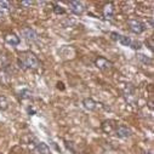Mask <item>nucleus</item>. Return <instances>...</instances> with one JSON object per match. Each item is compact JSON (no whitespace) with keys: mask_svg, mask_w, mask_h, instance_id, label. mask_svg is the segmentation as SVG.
Segmentation results:
<instances>
[{"mask_svg":"<svg viewBox=\"0 0 154 154\" xmlns=\"http://www.w3.org/2000/svg\"><path fill=\"white\" fill-rule=\"evenodd\" d=\"M17 63H18V67L22 70L38 69L40 67V61L38 60V57L30 51L22 52L17 58Z\"/></svg>","mask_w":154,"mask_h":154,"instance_id":"obj_1","label":"nucleus"},{"mask_svg":"<svg viewBox=\"0 0 154 154\" xmlns=\"http://www.w3.org/2000/svg\"><path fill=\"white\" fill-rule=\"evenodd\" d=\"M128 24H129L130 30L132 33H135V34H142L147 29L146 24L143 22L138 21V20H129L128 21Z\"/></svg>","mask_w":154,"mask_h":154,"instance_id":"obj_2","label":"nucleus"},{"mask_svg":"<svg viewBox=\"0 0 154 154\" xmlns=\"http://www.w3.org/2000/svg\"><path fill=\"white\" fill-rule=\"evenodd\" d=\"M110 36H112V39L115 40V42H119L122 45L124 46H130L131 45V39L129 36H125V35H122L119 33H115V32H112L110 33Z\"/></svg>","mask_w":154,"mask_h":154,"instance_id":"obj_3","label":"nucleus"},{"mask_svg":"<svg viewBox=\"0 0 154 154\" xmlns=\"http://www.w3.org/2000/svg\"><path fill=\"white\" fill-rule=\"evenodd\" d=\"M21 34L23 35V38H24L27 42L33 43V42H36V40H38V34H36V32H35L34 29H32V28H23V29L21 30Z\"/></svg>","mask_w":154,"mask_h":154,"instance_id":"obj_4","label":"nucleus"},{"mask_svg":"<svg viewBox=\"0 0 154 154\" xmlns=\"http://www.w3.org/2000/svg\"><path fill=\"white\" fill-rule=\"evenodd\" d=\"M95 66H96L98 69H101V70H109L113 64H112L110 61L106 60L104 57H98V58L95 60Z\"/></svg>","mask_w":154,"mask_h":154,"instance_id":"obj_5","label":"nucleus"},{"mask_svg":"<svg viewBox=\"0 0 154 154\" xmlns=\"http://www.w3.org/2000/svg\"><path fill=\"white\" fill-rule=\"evenodd\" d=\"M115 135L120 138H126V137H130L132 135V131L128 128V126H124V125H119L115 128Z\"/></svg>","mask_w":154,"mask_h":154,"instance_id":"obj_6","label":"nucleus"},{"mask_svg":"<svg viewBox=\"0 0 154 154\" xmlns=\"http://www.w3.org/2000/svg\"><path fill=\"white\" fill-rule=\"evenodd\" d=\"M69 8H70V11L73 14H75V15H82L84 12V10H85L83 3H80V2H70L69 3Z\"/></svg>","mask_w":154,"mask_h":154,"instance_id":"obj_7","label":"nucleus"},{"mask_svg":"<svg viewBox=\"0 0 154 154\" xmlns=\"http://www.w3.org/2000/svg\"><path fill=\"white\" fill-rule=\"evenodd\" d=\"M34 152L38 153V154H49L50 153V149H49V147L45 143L38 142L35 144V147H34Z\"/></svg>","mask_w":154,"mask_h":154,"instance_id":"obj_8","label":"nucleus"},{"mask_svg":"<svg viewBox=\"0 0 154 154\" xmlns=\"http://www.w3.org/2000/svg\"><path fill=\"white\" fill-rule=\"evenodd\" d=\"M124 96L126 98L128 102H130V97H134V100H136V96H135V88L131 85V84H128L125 90H124Z\"/></svg>","mask_w":154,"mask_h":154,"instance_id":"obj_9","label":"nucleus"},{"mask_svg":"<svg viewBox=\"0 0 154 154\" xmlns=\"http://www.w3.org/2000/svg\"><path fill=\"white\" fill-rule=\"evenodd\" d=\"M5 42L11 46H16L20 44V38L16 34H8L5 36Z\"/></svg>","mask_w":154,"mask_h":154,"instance_id":"obj_10","label":"nucleus"},{"mask_svg":"<svg viewBox=\"0 0 154 154\" xmlns=\"http://www.w3.org/2000/svg\"><path fill=\"white\" fill-rule=\"evenodd\" d=\"M83 104H84V107H85L88 110H95V109H96V106H97V103H96L92 98H85V100L83 101Z\"/></svg>","mask_w":154,"mask_h":154,"instance_id":"obj_11","label":"nucleus"},{"mask_svg":"<svg viewBox=\"0 0 154 154\" xmlns=\"http://www.w3.org/2000/svg\"><path fill=\"white\" fill-rule=\"evenodd\" d=\"M103 16L107 20H110L113 17V6H112V4H107L103 8Z\"/></svg>","mask_w":154,"mask_h":154,"instance_id":"obj_12","label":"nucleus"},{"mask_svg":"<svg viewBox=\"0 0 154 154\" xmlns=\"http://www.w3.org/2000/svg\"><path fill=\"white\" fill-rule=\"evenodd\" d=\"M113 123H114L113 120H106V122L102 124V130H103L104 132L109 134V132L113 130V126H114V124H113Z\"/></svg>","mask_w":154,"mask_h":154,"instance_id":"obj_13","label":"nucleus"},{"mask_svg":"<svg viewBox=\"0 0 154 154\" xmlns=\"http://www.w3.org/2000/svg\"><path fill=\"white\" fill-rule=\"evenodd\" d=\"M137 58H138V61H141L143 64H148V66H152V64H153V60H152L150 57H148V56L142 55V54H138V55H137Z\"/></svg>","mask_w":154,"mask_h":154,"instance_id":"obj_14","label":"nucleus"},{"mask_svg":"<svg viewBox=\"0 0 154 154\" xmlns=\"http://www.w3.org/2000/svg\"><path fill=\"white\" fill-rule=\"evenodd\" d=\"M8 108H9V102H8L6 97L0 95V109H2V110H6Z\"/></svg>","mask_w":154,"mask_h":154,"instance_id":"obj_15","label":"nucleus"},{"mask_svg":"<svg viewBox=\"0 0 154 154\" xmlns=\"http://www.w3.org/2000/svg\"><path fill=\"white\" fill-rule=\"evenodd\" d=\"M54 11H55V14H57V15H63V14L66 12L64 9H63L62 6H60V5H57V4L54 5Z\"/></svg>","mask_w":154,"mask_h":154,"instance_id":"obj_16","label":"nucleus"},{"mask_svg":"<svg viewBox=\"0 0 154 154\" xmlns=\"http://www.w3.org/2000/svg\"><path fill=\"white\" fill-rule=\"evenodd\" d=\"M132 49H135V50H138V49H141V43L140 42H131V45H130Z\"/></svg>","mask_w":154,"mask_h":154,"instance_id":"obj_17","label":"nucleus"},{"mask_svg":"<svg viewBox=\"0 0 154 154\" xmlns=\"http://www.w3.org/2000/svg\"><path fill=\"white\" fill-rule=\"evenodd\" d=\"M0 8H4V9H9L10 4L8 2H0Z\"/></svg>","mask_w":154,"mask_h":154,"instance_id":"obj_18","label":"nucleus"},{"mask_svg":"<svg viewBox=\"0 0 154 154\" xmlns=\"http://www.w3.org/2000/svg\"><path fill=\"white\" fill-rule=\"evenodd\" d=\"M148 44H149L150 51H153V38H149V39H148Z\"/></svg>","mask_w":154,"mask_h":154,"instance_id":"obj_19","label":"nucleus"},{"mask_svg":"<svg viewBox=\"0 0 154 154\" xmlns=\"http://www.w3.org/2000/svg\"><path fill=\"white\" fill-rule=\"evenodd\" d=\"M21 4H22L23 6H29V5H32L33 3H32V2H22Z\"/></svg>","mask_w":154,"mask_h":154,"instance_id":"obj_20","label":"nucleus"},{"mask_svg":"<svg viewBox=\"0 0 154 154\" xmlns=\"http://www.w3.org/2000/svg\"><path fill=\"white\" fill-rule=\"evenodd\" d=\"M143 154H153V153L149 150V152H143Z\"/></svg>","mask_w":154,"mask_h":154,"instance_id":"obj_21","label":"nucleus"},{"mask_svg":"<svg viewBox=\"0 0 154 154\" xmlns=\"http://www.w3.org/2000/svg\"><path fill=\"white\" fill-rule=\"evenodd\" d=\"M3 17H4V14H3L2 11H0V18H3Z\"/></svg>","mask_w":154,"mask_h":154,"instance_id":"obj_22","label":"nucleus"}]
</instances>
